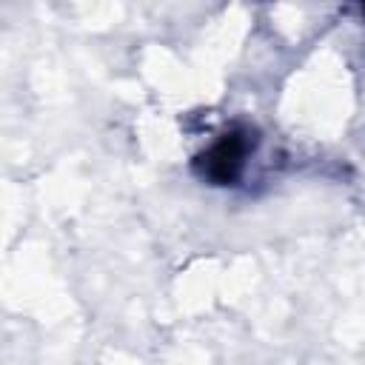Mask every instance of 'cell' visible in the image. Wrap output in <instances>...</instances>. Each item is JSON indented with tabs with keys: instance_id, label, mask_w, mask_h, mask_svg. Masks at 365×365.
<instances>
[{
	"instance_id": "6da1fadb",
	"label": "cell",
	"mask_w": 365,
	"mask_h": 365,
	"mask_svg": "<svg viewBox=\"0 0 365 365\" xmlns=\"http://www.w3.org/2000/svg\"><path fill=\"white\" fill-rule=\"evenodd\" d=\"M251 148H254V134L248 128H234V131L222 134L208 151H202L197 157L194 168L211 185H231L240 180Z\"/></svg>"
}]
</instances>
